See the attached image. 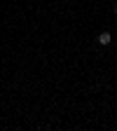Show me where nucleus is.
<instances>
[{"mask_svg":"<svg viewBox=\"0 0 117 131\" xmlns=\"http://www.w3.org/2000/svg\"><path fill=\"white\" fill-rule=\"evenodd\" d=\"M96 42L101 45V47H108V45L112 42V35H110L108 30H103V33H98V38H96Z\"/></svg>","mask_w":117,"mask_h":131,"instance_id":"1","label":"nucleus"},{"mask_svg":"<svg viewBox=\"0 0 117 131\" xmlns=\"http://www.w3.org/2000/svg\"><path fill=\"white\" fill-rule=\"evenodd\" d=\"M112 12H115V16H117V5H115V9H112Z\"/></svg>","mask_w":117,"mask_h":131,"instance_id":"2","label":"nucleus"},{"mask_svg":"<svg viewBox=\"0 0 117 131\" xmlns=\"http://www.w3.org/2000/svg\"><path fill=\"white\" fill-rule=\"evenodd\" d=\"M115 59H117V56H115Z\"/></svg>","mask_w":117,"mask_h":131,"instance_id":"3","label":"nucleus"}]
</instances>
